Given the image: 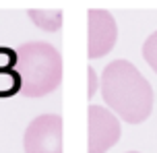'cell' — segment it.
Returning a JSON list of instances; mask_svg holds the SVG:
<instances>
[{"label":"cell","mask_w":157,"mask_h":153,"mask_svg":"<svg viewBox=\"0 0 157 153\" xmlns=\"http://www.w3.org/2000/svg\"><path fill=\"white\" fill-rule=\"evenodd\" d=\"M87 23H89L87 56L91 60L103 58L116 46V40H118L116 19L112 17V13L103 10V8H91L87 13Z\"/></svg>","instance_id":"cell-4"},{"label":"cell","mask_w":157,"mask_h":153,"mask_svg":"<svg viewBox=\"0 0 157 153\" xmlns=\"http://www.w3.org/2000/svg\"><path fill=\"white\" fill-rule=\"evenodd\" d=\"M64 122L58 114H44L29 122L23 137L25 153H64Z\"/></svg>","instance_id":"cell-3"},{"label":"cell","mask_w":157,"mask_h":153,"mask_svg":"<svg viewBox=\"0 0 157 153\" xmlns=\"http://www.w3.org/2000/svg\"><path fill=\"white\" fill-rule=\"evenodd\" d=\"M27 15L33 19V23L37 25L39 29L46 31H56L62 25V10H29Z\"/></svg>","instance_id":"cell-6"},{"label":"cell","mask_w":157,"mask_h":153,"mask_svg":"<svg viewBox=\"0 0 157 153\" xmlns=\"http://www.w3.org/2000/svg\"><path fill=\"white\" fill-rule=\"evenodd\" d=\"M143 58L153 68V73L157 75V31L151 33L145 40V44H143Z\"/></svg>","instance_id":"cell-7"},{"label":"cell","mask_w":157,"mask_h":153,"mask_svg":"<svg viewBox=\"0 0 157 153\" xmlns=\"http://www.w3.org/2000/svg\"><path fill=\"white\" fill-rule=\"evenodd\" d=\"M87 75H89V91H87V97L95 95V87H97V79H95V71L89 66L87 68Z\"/></svg>","instance_id":"cell-8"},{"label":"cell","mask_w":157,"mask_h":153,"mask_svg":"<svg viewBox=\"0 0 157 153\" xmlns=\"http://www.w3.org/2000/svg\"><path fill=\"white\" fill-rule=\"evenodd\" d=\"M120 122L110 110L101 105H89V151L105 153L120 139Z\"/></svg>","instance_id":"cell-5"},{"label":"cell","mask_w":157,"mask_h":153,"mask_svg":"<svg viewBox=\"0 0 157 153\" xmlns=\"http://www.w3.org/2000/svg\"><path fill=\"white\" fill-rule=\"evenodd\" d=\"M101 97L128 124H141L153 110V89L128 60H112L101 73Z\"/></svg>","instance_id":"cell-1"},{"label":"cell","mask_w":157,"mask_h":153,"mask_svg":"<svg viewBox=\"0 0 157 153\" xmlns=\"http://www.w3.org/2000/svg\"><path fill=\"white\" fill-rule=\"evenodd\" d=\"M128 153H139V151H128Z\"/></svg>","instance_id":"cell-9"},{"label":"cell","mask_w":157,"mask_h":153,"mask_svg":"<svg viewBox=\"0 0 157 153\" xmlns=\"http://www.w3.org/2000/svg\"><path fill=\"white\" fill-rule=\"evenodd\" d=\"M19 91L25 97H44L62 83V56L48 41H27L15 52Z\"/></svg>","instance_id":"cell-2"}]
</instances>
